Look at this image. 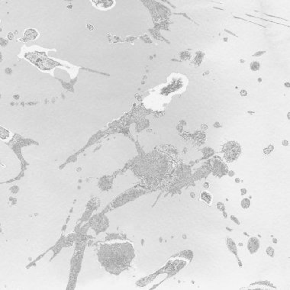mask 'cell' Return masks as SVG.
<instances>
[{"mask_svg": "<svg viewBox=\"0 0 290 290\" xmlns=\"http://www.w3.org/2000/svg\"><path fill=\"white\" fill-rule=\"evenodd\" d=\"M241 205H242V207L247 208L248 206L250 205V201L248 199H244L243 201H242Z\"/></svg>", "mask_w": 290, "mask_h": 290, "instance_id": "5", "label": "cell"}, {"mask_svg": "<svg viewBox=\"0 0 290 290\" xmlns=\"http://www.w3.org/2000/svg\"><path fill=\"white\" fill-rule=\"evenodd\" d=\"M200 197H201V201L205 202L206 204H211V202H212V194L209 193V192H202Z\"/></svg>", "mask_w": 290, "mask_h": 290, "instance_id": "4", "label": "cell"}, {"mask_svg": "<svg viewBox=\"0 0 290 290\" xmlns=\"http://www.w3.org/2000/svg\"><path fill=\"white\" fill-rule=\"evenodd\" d=\"M96 4V6L100 9H108L110 6L114 4L113 1H92Z\"/></svg>", "mask_w": 290, "mask_h": 290, "instance_id": "3", "label": "cell"}, {"mask_svg": "<svg viewBox=\"0 0 290 290\" xmlns=\"http://www.w3.org/2000/svg\"><path fill=\"white\" fill-rule=\"evenodd\" d=\"M9 39H12V38H13V35H12V33L9 34Z\"/></svg>", "mask_w": 290, "mask_h": 290, "instance_id": "6", "label": "cell"}, {"mask_svg": "<svg viewBox=\"0 0 290 290\" xmlns=\"http://www.w3.org/2000/svg\"><path fill=\"white\" fill-rule=\"evenodd\" d=\"M222 153L225 160L232 163L236 160L241 153V147L235 141H228L223 145Z\"/></svg>", "mask_w": 290, "mask_h": 290, "instance_id": "1", "label": "cell"}, {"mask_svg": "<svg viewBox=\"0 0 290 290\" xmlns=\"http://www.w3.org/2000/svg\"><path fill=\"white\" fill-rule=\"evenodd\" d=\"M38 33L37 32V31H35V29L33 28H30V29H27L24 33V40L25 41H32V40H35L38 38Z\"/></svg>", "mask_w": 290, "mask_h": 290, "instance_id": "2", "label": "cell"}]
</instances>
